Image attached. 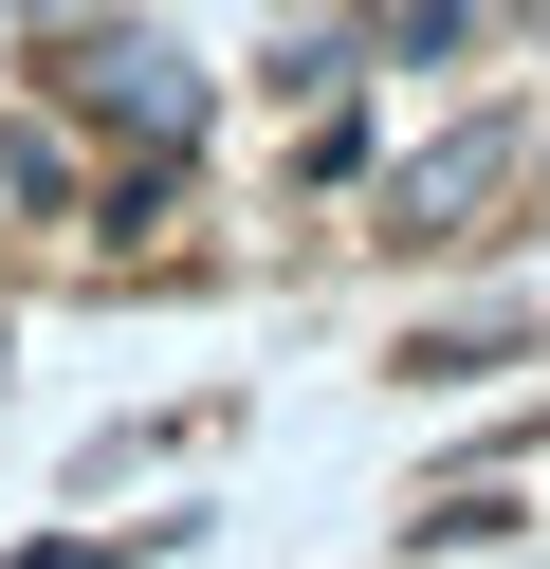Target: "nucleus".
I'll return each instance as SVG.
<instances>
[{
	"label": "nucleus",
	"instance_id": "2",
	"mask_svg": "<svg viewBox=\"0 0 550 569\" xmlns=\"http://www.w3.org/2000/svg\"><path fill=\"white\" fill-rule=\"evenodd\" d=\"M37 202H56V166H37L19 129H0V221H37Z\"/></svg>",
	"mask_w": 550,
	"mask_h": 569
},
{
	"label": "nucleus",
	"instance_id": "1",
	"mask_svg": "<svg viewBox=\"0 0 550 569\" xmlns=\"http://www.w3.org/2000/svg\"><path fill=\"white\" fill-rule=\"evenodd\" d=\"M496 184H513V148H496V129H459L440 166H403V184H386V239H459Z\"/></svg>",
	"mask_w": 550,
	"mask_h": 569
}]
</instances>
